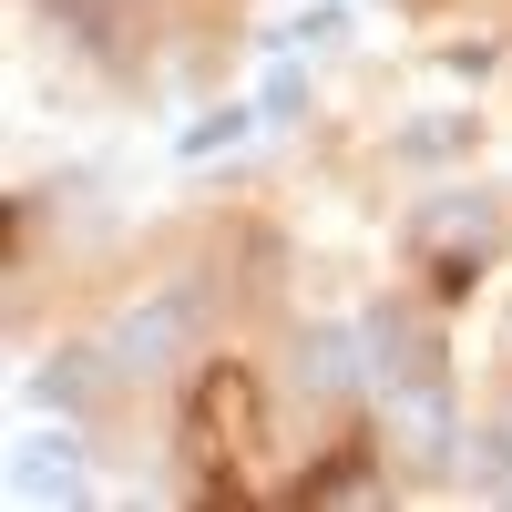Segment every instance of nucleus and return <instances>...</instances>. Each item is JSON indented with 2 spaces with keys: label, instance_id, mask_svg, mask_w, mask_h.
<instances>
[{
  "label": "nucleus",
  "instance_id": "f257e3e1",
  "mask_svg": "<svg viewBox=\"0 0 512 512\" xmlns=\"http://www.w3.org/2000/svg\"><path fill=\"white\" fill-rule=\"evenodd\" d=\"M185 338H195V297H185V287H164V297H144V308H123V318H113L103 349H113L123 379H164Z\"/></svg>",
  "mask_w": 512,
  "mask_h": 512
},
{
  "label": "nucleus",
  "instance_id": "f03ea898",
  "mask_svg": "<svg viewBox=\"0 0 512 512\" xmlns=\"http://www.w3.org/2000/svg\"><path fill=\"white\" fill-rule=\"evenodd\" d=\"M11 492L21 502H82V431H21Z\"/></svg>",
  "mask_w": 512,
  "mask_h": 512
},
{
  "label": "nucleus",
  "instance_id": "7ed1b4c3",
  "mask_svg": "<svg viewBox=\"0 0 512 512\" xmlns=\"http://www.w3.org/2000/svg\"><path fill=\"white\" fill-rule=\"evenodd\" d=\"M359 349H369V328H308V338H297V390H308V400H349L369 379Z\"/></svg>",
  "mask_w": 512,
  "mask_h": 512
},
{
  "label": "nucleus",
  "instance_id": "20e7f679",
  "mask_svg": "<svg viewBox=\"0 0 512 512\" xmlns=\"http://www.w3.org/2000/svg\"><path fill=\"white\" fill-rule=\"evenodd\" d=\"M328 41H349V11H338V0H318V11H297V21H277V31H267V52L297 62V52H328Z\"/></svg>",
  "mask_w": 512,
  "mask_h": 512
},
{
  "label": "nucleus",
  "instance_id": "39448f33",
  "mask_svg": "<svg viewBox=\"0 0 512 512\" xmlns=\"http://www.w3.org/2000/svg\"><path fill=\"white\" fill-rule=\"evenodd\" d=\"M113 349H62L52 369H41L31 379V400H52V410H82V400H93V369H103Z\"/></svg>",
  "mask_w": 512,
  "mask_h": 512
},
{
  "label": "nucleus",
  "instance_id": "423d86ee",
  "mask_svg": "<svg viewBox=\"0 0 512 512\" xmlns=\"http://www.w3.org/2000/svg\"><path fill=\"white\" fill-rule=\"evenodd\" d=\"M256 123H267V113H246V103H226V113H205V123H185V134H175V154H185V164H205V154H236V144L256 134Z\"/></svg>",
  "mask_w": 512,
  "mask_h": 512
},
{
  "label": "nucleus",
  "instance_id": "0eeeda50",
  "mask_svg": "<svg viewBox=\"0 0 512 512\" xmlns=\"http://www.w3.org/2000/svg\"><path fill=\"white\" fill-rule=\"evenodd\" d=\"M256 113H267V123H287V113H297V72H277L267 93H256Z\"/></svg>",
  "mask_w": 512,
  "mask_h": 512
}]
</instances>
